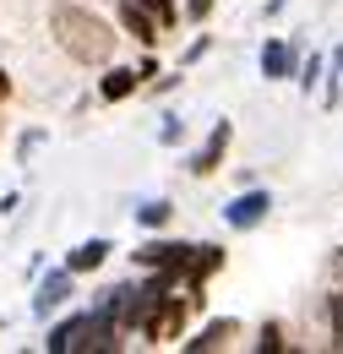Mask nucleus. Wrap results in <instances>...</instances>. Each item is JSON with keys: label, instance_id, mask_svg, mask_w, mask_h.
I'll return each mask as SVG.
<instances>
[{"label": "nucleus", "instance_id": "obj_1", "mask_svg": "<svg viewBox=\"0 0 343 354\" xmlns=\"http://www.w3.org/2000/svg\"><path fill=\"white\" fill-rule=\"evenodd\" d=\"M180 322H185V300H153L147 306V322H142V333H147V344H169L180 338Z\"/></svg>", "mask_w": 343, "mask_h": 354}, {"label": "nucleus", "instance_id": "obj_2", "mask_svg": "<svg viewBox=\"0 0 343 354\" xmlns=\"http://www.w3.org/2000/svg\"><path fill=\"white\" fill-rule=\"evenodd\" d=\"M267 207H272V196H267V191H240V196L229 202V213H223V218H229V229H257V223L267 218Z\"/></svg>", "mask_w": 343, "mask_h": 354}, {"label": "nucleus", "instance_id": "obj_3", "mask_svg": "<svg viewBox=\"0 0 343 354\" xmlns=\"http://www.w3.org/2000/svg\"><path fill=\"white\" fill-rule=\"evenodd\" d=\"M295 66H300V55L284 44V39H267V44H261V77H267V82H289Z\"/></svg>", "mask_w": 343, "mask_h": 354}, {"label": "nucleus", "instance_id": "obj_4", "mask_svg": "<svg viewBox=\"0 0 343 354\" xmlns=\"http://www.w3.org/2000/svg\"><path fill=\"white\" fill-rule=\"evenodd\" d=\"M71 278H77L71 267H60V272H49V278L39 283V300H33V310H39V316H49L55 306H66V300H71Z\"/></svg>", "mask_w": 343, "mask_h": 354}, {"label": "nucleus", "instance_id": "obj_5", "mask_svg": "<svg viewBox=\"0 0 343 354\" xmlns=\"http://www.w3.org/2000/svg\"><path fill=\"white\" fill-rule=\"evenodd\" d=\"M218 267H223V251H218V245H202V251L191 245V262H185V278H191V289H196V295H202V283L213 278Z\"/></svg>", "mask_w": 343, "mask_h": 354}, {"label": "nucleus", "instance_id": "obj_6", "mask_svg": "<svg viewBox=\"0 0 343 354\" xmlns=\"http://www.w3.org/2000/svg\"><path fill=\"white\" fill-rule=\"evenodd\" d=\"M191 257V245H180V240H147L142 251H136V262L142 267H164V262H185Z\"/></svg>", "mask_w": 343, "mask_h": 354}, {"label": "nucleus", "instance_id": "obj_7", "mask_svg": "<svg viewBox=\"0 0 343 354\" xmlns=\"http://www.w3.org/2000/svg\"><path fill=\"white\" fill-rule=\"evenodd\" d=\"M120 17H126V28H131V39H136V44H153V39H158V17H153V11H142L136 0L120 6Z\"/></svg>", "mask_w": 343, "mask_h": 354}, {"label": "nucleus", "instance_id": "obj_8", "mask_svg": "<svg viewBox=\"0 0 343 354\" xmlns=\"http://www.w3.org/2000/svg\"><path fill=\"white\" fill-rule=\"evenodd\" d=\"M223 147H229V126L218 120V126H213V136H207V147L196 153V164H191V169H196V175H213L218 164H223Z\"/></svg>", "mask_w": 343, "mask_h": 354}, {"label": "nucleus", "instance_id": "obj_9", "mask_svg": "<svg viewBox=\"0 0 343 354\" xmlns=\"http://www.w3.org/2000/svg\"><path fill=\"white\" fill-rule=\"evenodd\" d=\"M136 82H142V71H126V66H109L104 71V82H98V93L115 104V98H131L136 93Z\"/></svg>", "mask_w": 343, "mask_h": 354}, {"label": "nucleus", "instance_id": "obj_10", "mask_svg": "<svg viewBox=\"0 0 343 354\" xmlns=\"http://www.w3.org/2000/svg\"><path fill=\"white\" fill-rule=\"evenodd\" d=\"M234 333H240V322H229V316H218V322H207V327H202V338H191V344H185V349H223V344H229V338H234Z\"/></svg>", "mask_w": 343, "mask_h": 354}, {"label": "nucleus", "instance_id": "obj_11", "mask_svg": "<svg viewBox=\"0 0 343 354\" xmlns=\"http://www.w3.org/2000/svg\"><path fill=\"white\" fill-rule=\"evenodd\" d=\"M104 257H109V240H87V245H77L71 251V272H93V267H104Z\"/></svg>", "mask_w": 343, "mask_h": 354}, {"label": "nucleus", "instance_id": "obj_12", "mask_svg": "<svg viewBox=\"0 0 343 354\" xmlns=\"http://www.w3.org/2000/svg\"><path fill=\"white\" fill-rule=\"evenodd\" d=\"M257 349H261V354H278V349H284V327H278V322H267V327H261Z\"/></svg>", "mask_w": 343, "mask_h": 354}, {"label": "nucleus", "instance_id": "obj_13", "mask_svg": "<svg viewBox=\"0 0 343 354\" xmlns=\"http://www.w3.org/2000/svg\"><path fill=\"white\" fill-rule=\"evenodd\" d=\"M136 218L147 223V229H158V223L169 218V202H147V207H142V213H136Z\"/></svg>", "mask_w": 343, "mask_h": 354}, {"label": "nucleus", "instance_id": "obj_14", "mask_svg": "<svg viewBox=\"0 0 343 354\" xmlns=\"http://www.w3.org/2000/svg\"><path fill=\"white\" fill-rule=\"evenodd\" d=\"M316 77H322V60L310 55V60H305V77H300V88H316Z\"/></svg>", "mask_w": 343, "mask_h": 354}, {"label": "nucleus", "instance_id": "obj_15", "mask_svg": "<svg viewBox=\"0 0 343 354\" xmlns=\"http://www.w3.org/2000/svg\"><path fill=\"white\" fill-rule=\"evenodd\" d=\"M327 316H333V327H338V338H343V295H333V300H327Z\"/></svg>", "mask_w": 343, "mask_h": 354}, {"label": "nucleus", "instance_id": "obj_16", "mask_svg": "<svg viewBox=\"0 0 343 354\" xmlns=\"http://www.w3.org/2000/svg\"><path fill=\"white\" fill-rule=\"evenodd\" d=\"M213 11V0H191V17H207Z\"/></svg>", "mask_w": 343, "mask_h": 354}, {"label": "nucleus", "instance_id": "obj_17", "mask_svg": "<svg viewBox=\"0 0 343 354\" xmlns=\"http://www.w3.org/2000/svg\"><path fill=\"white\" fill-rule=\"evenodd\" d=\"M0 98H11V82H6V71H0Z\"/></svg>", "mask_w": 343, "mask_h": 354}]
</instances>
